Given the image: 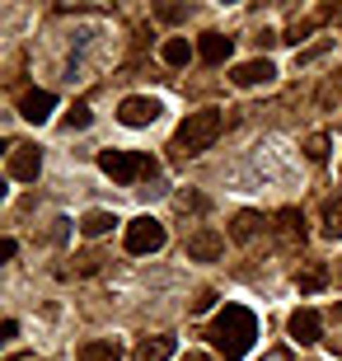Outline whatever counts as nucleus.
Wrapping results in <instances>:
<instances>
[{"label":"nucleus","mask_w":342,"mask_h":361,"mask_svg":"<svg viewBox=\"0 0 342 361\" xmlns=\"http://www.w3.org/2000/svg\"><path fill=\"white\" fill-rule=\"evenodd\" d=\"M253 338H258V319H253V310H244V305H225L221 314L211 319V343H216V352H221L225 361H239L253 348Z\"/></svg>","instance_id":"1"},{"label":"nucleus","mask_w":342,"mask_h":361,"mask_svg":"<svg viewBox=\"0 0 342 361\" xmlns=\"http://www.w3.org/2000/svg\"><path fill=\"white\" fill-rule=\"evenodd\" d=\"M221 108H197V113H188L183 122H178V132H173V150L183 155V160H193V155H202V150L216 146V136H221Z\"/></svg>","instance_id":"2"},{"label":"nucleus","mask_w":342,"mask_h":361,"mask_svg":"<svg viewBox=\"0 0 342 361\" xmlns=\"http://www.w3.org/2000/svg\"><path fill=\"white\" fill-rule=\"evenodd\" d=\"M99 169H104L113 183H136V178H150V183H155L159 178L155 155H145V150H118V146L99 150Z\"/></svg>","instance_id":"3"},{"label":"nucleus","mask_w":342,"mask_h":361,"mask_svg":"<svg viewBox=\"0 0 342 361\" xmlns=\"http://www.w3.org/2000/svg\"><path fill=\"white\" fill-rule=\"evenodd\" d=\"M164 226H159L155 216H136L132 226H127V254H159L164 249Z\"/></svg>","instance_id":"4"},{"label":"nucleus","mask_w":342,"mask_h":361,"mask_svg":"<svg viewBox=\"0 0 342 361\" xmlns=\"http://www.w3.org/2000/svg\"><path fill=\"white\" fill-rule=\"evenodd\" d=\"M159 113H164V104L150 99V94H132V99H122V104H118V122H122V127H132V132L159 122Z\"/></svg>","instance_id":"5"},{"label":"nucleus","mask_w":342,"mask_h":361,"mask_svg":"<svg viewBox=\"0 0 342 361\" xmlns=\"http://www.w3.org/2000/svg\"><path fill=\"white\" fill-rule=\"evenodd\" d=\"M5 169H10V178H19V183H38V174H42V150L28 146V141H19V146H10Z\"/></svg>","instance_id":"6"},{"label":"nucleus","mask_w":342,"mask_h":361,"mask_svg":"<svg viewBox=\"0 0 342 361\" xmlns=\"http://www.w3.org/2000/svg\"><path fill=\"white\" fill-rule=\"evenodd\" d=\"M230 80L239 85V90H258V85H272L276 80V66L267 61V56H258V61H244V66L230 71Z\"/></svg>","instance_id":"7"},{"label":"nucleus","mask_w":342,"mask_h":361,"mask_svg":"<svg viewBox=\"0 0 342 361\" xmlns=\"http://www.w3.org/2000/svg\"><path fill=\"white\" fill-rule=\"evenodd\" d=\"M225 254V240L216 230H193L188 235V258H197V263H211V258Z\"/></svg>","instance_id":"8"},{"label":"nucleus","mask_w":342,"mask_h":361,"mask_svg":"<svg viewBox=\"0 0 342 361\" xmlns=\"http://www.w3.org/2000/svg\"><path fill=\"white\" fill-rule=\"evenodd\" d=\"M52 108H56L52 90H28L24 99H19V113H24L28 122H47V118H52Z\"/></svg>","instance_id":"9"},{"label":"nucleus","mask_w":342,"mask_h":361,"mask_svg":"<svg viewBox=\"0 0 342 361\" xmlns=\"http://www.w3.org/2000/svg\"><path fill=\"white\" fill-rule=\"evenodd\" d=\"M286 329H291V338H295L300 348H310V343H319V334H324V324H319V314H314V310H295Z\"/></svg>","instance_id":"10"},{"label":"nucleus","mask_w":342,"mask_h":361,"mask_svg":"<svg viewBox=\"0 0 342 361\" xmlns=\"http://www.w3.org/2000/svg\"><path fill=\"white\" fill-rule=\"evenodd\" d=\"M173 352H178V338H173V334H155V338H141L136 361H169Z\"/></svg>","instance_id":"11"},{"label":"nucleus","mask_w":342,"mask_h":361,"mask_svg":"<svg viewBox=\"0 0 342 361\" xmlns=\"http://www.w3.org/2000/svg\"><path fill=\"white\" fill-rule=\"evenodd\" d=\"M276 235H281V244H305V216L295 207L276 212Z\"/></svg>","instance_id":"12"},{"label":"nucleus","mask_w":342,"mask_h":361,"mask_svg":"<svg viewBox=\"0 0 342 361\" xmlns=\"http://www.w3.org/2000/svg\"><path fill=\"white\" fill-rule=\"evenodd\" d=\"M197 56L207 61V66H221L225 56H230V38H225V33H202V42H197Z\"/></svg>","instance_id":"13"},{"label":"nucleus","mask_w":342,"mask_h":361,"mask_svg":"<svg viewBox=\"0 0 342 361\" xmlns=\"http://www.w3.org/2000/svg\"><path fill=\"white\" fill-rule=\"evenodd\" d=\"M75 361H122V348L113 338H99V343H85V348L75 352Z\"/></svg>","instance_id":"14"},{"label":"nucleus","mask_w":342,"mask_h":361,"mask_svg":"<svg viewBox=\"0 0 342 361\" xmlns=\"http://www.w3.org/2000/svg\"><path fill=\"white\" fill-rule=\"evenodd\" d=\"M159 56H164V66H188V61H193V42L188 38H169L164 47H159Z\"/></svg>","instance_id":"15"},{"label":"nucleus","mask_w":342,"mask_h":361,"mask_svg":"<svg viewBox=\"0 0 342 361\" xmlns=\"http://www.w3.org/2000/svg\"><path fill=\"white\" fill-rule=\"evenodd\" d=\"M113 226H118V216H113V212H90L85 221H80V235H90V240H99V235H108Z\"/></svg>","instance_id":"16"},{"label":"nucleus","mask_w":342,"mask_h":361,"mask_svg":"<svg viewBox=\"0 0 342 361\" xmlns=\"http://www.w3.org/2000/svg\"><path fill=\"white\" fill-rule=\"evenodd\" d=\"M258 230H263V216H258V212H239V216H235V226H230V235H235L239 244H249Z\"/></svg>","instance_id":"17"},{"label":"nucleus","mask_w":342,"mask_h":361,"mask_svg":"<svg viewBox=\"0 0 342 361\" xmlns=\"http://www.w3.org/2000/svg\"><path fill=\"white\" fill-rule=\"evenodd\" d=\"M329 52H333V38H319V42H310V47L295 52V66H314L319 56H329Z\"/></svg>","instance_id":"18"},{"label":"nucleus","mask_w":342,"mask_h":361,"mask_svg":"<svg viewBox=\"0 0 342 361\" xmlns=\"http://www.w3.org/2000/svg\"><path fill=\"white\" fill-rule=\"evenodd\" d=\"M324 235H329V240H342V197L324 207Z\"/></svg>","instance_id":"19"},{"label":"nucleus","mask_w":342,"mask_h":361,"mask_svg":"<svg viewBox=\"0 0 342 361\" xmlns=\"http://www.w3.org/2000/svg\"><path fill=\"white\" fill-rule=\"evenodd\" d=\"M90 122H94L90 104H71V113H66V127H71V132H85Z\"/></svg>","instance_id":"20"},{"label":"nucleus","mask_w":342,"mask_h":361,"mask_svg":"<svg viewBox=\"0 0 342 361\" xmlns=\"http://www.w3.org/2000/svg\"><path fill=\"white\" fill-rule=\"evenodd\" d=\"M324 281H329L324 272H319V268H310V272H300V277H295V286H300L305 295H314V291H324Z\"/></svg>","instance_id":"21"},{"label":"nucleus","mask_w":342,"mask_h":361,"mask_svg":"<svg viewBox=\"0 0 342 361\" xmlns=\"http://www.w3.org/2000/svg\"><path fill=\"white\" fill-rule=\"evenodd\" d=\"M305 155H310V160H324V155H329V136L314 132L310 141H305Z\"/></svg>","instance_id":"22"},{"label":"nucleus","mask_w":342,"mask_h":361,"mask_svg":"<svg viewBox=\"0 0 342 361\" xmlns=\"http://www.w3.org/2000/svg\"><path fill=\"white\" fill-rule=\"evenodd\" d=\"M319 104H342V75H333V80L319 90Z\"/></svg>","instance_id":"23"},{"label":"nucleus","mask_w":342,"mask_h":361,"mask_svg":"<svg viewBox=\"0 0 342 361\" xmlns=\"http://www.w3.org/2000/svg\"><path fill=\"white\" fill-rule=\"evenodd\" d=\"M310 28H314V19H295V24H291L286 42H295V52H300V38H305V33H310Z\"/></svg>","instance_id":"24"},{"label":"nucleus","mask_w":342,"mask_h":361,"mask_svg":"<svg viewBox=\"0 0 342 361\" xmlns=\"http://www.w3.org/2000/svg\"><path fill=\"white\" fill-rule=\"evenodd\" d=\"M159 19H169V24H178V19H188V14H193V10H188V5H159Z\"/></svg>","instance_id":"25"},{"label":"nucleus","mask_w":342,"mask_h":361,"mask_svg":"<svg viewBox=\"0 0 342 361\" xmlns=\"http://www.w3.org/2000/svg\"><path fill=\"white\" fill-rule=\"evenodd\" d=\"M99 263H104L99 254H80L75 258V272H80V277H90V272H99Z\"/></svg>","instance_id":"26"},{"label":"nucleus","mask_w":342,"mask_h":361,"mask_svg":"<svg viewBox=\"0 0 342 361\" xmlns=\"http://www.w3.org/2000/svg\"><path fill=\"white\" fill-rule=\"evenodd\" d=\"M211 305H216V291H202L197 300H193V314H207Z\"/></svg>","instance_id":"27"},{"label":"nucleus","mask_w":342,"mask_h":361,"mask_svg":"<svg viewBox=\"0 0 342 361\" xmlns=\"http://www.w3.org/2000/svg\"><path fill=\"white\" fill-rule=\"evenodd\" d=\"M178 207H183V212H188V207H193V212H202V207H207V202H202L197 192H178Z\"/></svg>","instance_id":"28"},{"label":"nucleus","mask_w":342,"mask_h":361,"mask_svg":"<svg viewBox=\"0 0 342 361\" xmlns=\"http://www.w3.org/2000/svg\"><path fill=\"white\" fill-rule=\"evenodd\" d=\"M0 338H5V343H14V338H19V324L5 319V324H0Z\"/></svg>","instance_id":"29"},{"label":"nucleus","mask_w":342,"mask_h":361,"mask_svg":"<svg viewBox=\"0 0 342 361\" xmlns=\"http://www.w3.org/2000/svg\"><path fill=\"white\" fill-rule=\"evenodd\" d=\"M263 361H291V352H267Z\"/></svg>","instance_id":"30"},{"label":"nucleus","mask_w":342,"mask_h":361,"mask_svg":"<svg viewBox=\"0 0 342 361\" xmlns=\"http://www.w3.org/2000/svg\"><path fill=\"white\" fill-rule=\"evenodd\" d=\"M183 361H211V357H207V352H188Z\"/></svg>","instance_id":"31"},{"label":"nucleus","mask_w":342,"mask_h":361,"mask_svg":"<svg viewBox=\"0 0 342 361\" xmlns=\"http://www.w3.org/2000/svg\"><path fill=\"white\" fill-rule=\"evenodd\" d=\"M338 281H342V272H338Z\"/></svg>","instance_id":"32"}]
</instances>
